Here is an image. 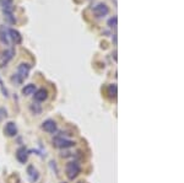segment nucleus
Instances as JSON below:
<instances>
[{
	"label": "nucleus",
	"mask_w": 184,
	"mask_h": 183,
	"mask_svg": "<svg viewBox=\"0 0 184 183\" xmlns=\"http://www.w3.org/2000/svg\"><path fill=\"white\" fill-rule=\"evenodd\" d=\"M30 70H31L30 64H27V63H22V64H20L19 68H17V73L14 74V76H12L11 80L15 81V84H21V82L28 76Z\"/></svg>",
	"instance_id": "1"
},
{
	"label": "nucleus",
	"mask_w": 184,
	"mask_h": 183,
	"mask_svg": "<svg viewBox=\"0 0 184 183\" xmlns=\"http://www.w3.org/2000/svg\"><path fill=\"white\" fill-rule=\"evenodd\" d=\"M80 171H81V167H80L79 162H76V161L69 162V163L66 165V167H65V173H66V176H68L69 180L76 178V177L79 176Z\"/></svg>",
	"instance_id": "2"
},
{
	"label": "nucleus",
	"mask_w": 184,
	"mask_h": 183,
	"mask_svg": "<svg viewBox=\"0 0 184 183\" xmlns=\"http://www.w3.org/2000/svg\"><path fill=\"white\" fill-rule=\"evenodd\" d=\"M93 12H94V15L97 17H104V16H107L109 14V7L106 4L99 2L93 7Z\"/></svg>",
	"instance_id": "3"
},
{
	"label": "nucleus",
	"mask_w": 184,
	"mask_h": 183,
	"mask_svg": "<svg viewBox=\"0 0 184 183\" xmlns=\"http://www.w3.org/2000/svg\"><path fill=\"white\" fill-rule=\"evenodd\" d=\"M42 129L49 134H54V133H57L58 128H57V123L53 119H47L42 123Z\"/></svg>",
	"instance_id": "4"
},
{
	"label": "nucleus",
	"mask_w": 184,
	"mask_h": 183,
	"mask_svg": "<svg viewBox=\"0 0 184 183\" xmlns=\"http://www.w3.org/2000/svg\"><path fill=\"white\" fill-rule=\"evenodd\" d=\"M4 134L9 138H12L17 134V125L14 122H7L4 127Z\"/></svg>",
	"instance_id": "5"
},
{
	"label": "nucleus",
	"mask_w": 184,
	"mask_h": 183,
	"mask_svg": "<svg viewBox=\"0 0 184 183\" xmlns=\"http://www.w3.org/2000/svg\"><path fill=\"white\" fill-rule=\"evenodd\" d=\"M53 143H54V146L59 147V149H68V147H72L75 145L74 142L68 140V139H63V138H59V137L55 138L53 140Z\"/></svg>",
	"instance_id": "6"
},
{
	"label": "nucleus",
	"mask_w": 184,
	"mask_h": 183,
	"mask_svg": "<svg viewBox=\"0 0 184 183\" xmlns=\"http://www.w3.org/2000/svg\"><path fill=\"white\" fill-rule=\"evenodd\" d=\"M16 159H17L19 162H21V163H26L27 160H28V150H27L25 146L19 147L17 151H16Z\"/></svg>",
	"instance_id": "7"
},
{
	"label": "nucleus",
	"mask_w": 184,
	"mask_h": 183,
	"mask_svg": "<svg viewBox=\"0 0 184 183\" xmlns=\"http://www.w3.org/2000/svg\"><path fill=\"white\" fill-rule=\"evenodd\" d=\"M0 42L5 46L10 44V36H9V28L5 25L0 26Z\"/></svg>",
	"instance_id": "8"
},
{
	"label": "nucleus",
	"mask_w": 184,
	"mask_h": 183,
	"mask_svg": "<svg viewBox=\"0 0 184 183\" xmlns=\"http://www.w3.org/2000/svg\"><path fill=\"white\" fill-rule=\"evenodd\" d=\"M15 55V50L14 49H6L2 52V55H1V67H5Z\"/></svg>",
	"instance_id": "9"
},
{
	"label": "nucleus",
	"mask_w": 184,
	"mask_h": 183,
	"mask_svg": "<svg viewBox=\"0 0 184 183\" xmlns=\"http://www.w3.org/2000/svg\"><path fill=\"white\" fill-rule=\"evenodd\" d=\"M33 96H34V101L36 102H44L48 98V91L46 89L36 90V92H34Z\"/></svg>",
	"instance_id": "10"
},
{
	"label": "nucleus",
	"mask_w": 184,
	"mask_h": 183,
	"mask_svg": "<svg viewBox=\"0 0 184 183\" xmlns=\"http://www.w3.org/2000/svg\"><path fill=\"white\" fill-rule=\"evenodd\" d=\"M9 36H10V39H11L15 44H20V43L22 42V36H21V33H20L17 30H15V28H10V30H9Z\"/></svg>",
	"instance_id": "11"
},
{
	"label": "nucleus",
	"mask_w": 184,
	"mask_h": 183,
	"mask_svg": "<svg viewBox=\"0 0 184 183\" xmlns=\"http://www.w3.org/2000/svg\"><path fill=\"white\" fill-rule=\"evenodd\" d=\"M27 175H28V178H30L31 182H36L38 178H39V173H38V171L34 168V166H32L30 165L28 167H27Z\"/></svg>",
	"instance_id": "12"
},
{
	"label": "nucleus",
	"mask_w": 184,
	"mask_h": 183,
	"mask_svg": "<svg viewBox=\"0 0 184 183\" xmlns=\"http://www.w3.org/2000/svg\"><path fill=\"white\" fill-rule=\"evenodd\" d=\"M0 5H1L4 12H12L14 0H0Z\"/></svg>",
	"instance_id": "13"
},
{
	"label": "nucleus",
	"mask_w": 184,
	"mask_h": 183,
	"mask_svg": "<svg viewBox=\"0 0 184 183\" xmlns=\"http://www.w3.org/2000/svg\"><path fill=\"white\" fill-rule=\"evenodd\" d=\"M36 90H37V87H36L34 84H27V85H25L22 87V95H25V96L33 95L36 92Z\"/></svg>",
	"instance_id": "14"
},
{
	"label": "nucleus",
	"mask_w": 184,
	"mask_h": 183,
	"mask_svg": "<svg viewBox=\"0 0 184 183\" xmlns=\"http://www.w3.org/2000/svg\"><path fill=\"white\" fill-rule=\"evenodd\" d=\"M107 95L111 97V98H116L117 95H118V86L117 84H111L107 89Z\"/></svg>",
	"instance_id": "15"
},
{
	"label": "nucleus",
	"mask_w": 184,
	"mask_h": 183,
	"mask_svg": "<svg viewBox=\"0 0 184 183\" xmlns=\"http://www.w3.org/2000/svg\"><path fill=\"white\" fill-rule=\"evenodd\" d=\"M107 25H108L109 27H112V28H117V26H118V17H117V16L111 17V19L107 21Z\"/></svg>",
	"instance_id": "16"
},
{
	"label": "nucleus",
	"mask_w": 184,
	"mask_h": 183,
	"mask_svg": "<svg viewBox=\"0 0 184 183\" xmlns=\"http://www.w3.org/2000/svg\"><path fill=\"white\" fill-rule=\"evenodd\" d=\"M4 17H5V20H6L7 22H10V24H15V22H16V19H15V16L12 15V12H4Z\"/></svg>",
	"instance_id": "17"
},
{
	"label": "nucleus",
	"mask_w": 184,
	"mask_h": 183,
	"mask_svg": "<svg viewBox=\"0 0 184 183\" xmlns=\"http://www.w3.org/2000/svg\"><path fill=\"white\" fill-rule=\"evenodd\" d=\"M30 110L32 113H34V114H39L41 112H42V108H41V106L38 105V103H32L30 106Z\"/></svg>",
	"instance_id": "18"
},
{
	"label": "nucleus",
	"mask_w": 184,
	"mask_h": 183,
	"mask_svg": "<svg viewBox=\"0 0 184 183\" xmlns=\"http://www.w3.org/2000/svg\"><path fill=\"white\" fill-rule=\"evenodd\" d=\"M113 39H114V43L117 44V35H114V37H113Z\"/></svg>",
	"instance_id": "19"
},
{
	"label": "nucleus",
	"mask_w": 184,
	"mask_h": 183,
	"mask_svg": "<svg viewBox=\"0 0 184 183\" xmlns=\"http://www.w3.org/2000/svg\"><path fill=\"white\" fill-rule=\"evenodd\" d=\"M113 57H114V60H117V52H114V54H113Z\"/></svg>",
	"instance_id": "20"
}]
</instances>
